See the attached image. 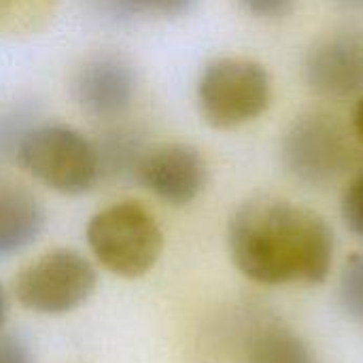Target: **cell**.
<instances>
[{"label": "cell", "instance_id": "6da1fadb", "mask_svg": "<svg viewBox=\"0 0 363 363\" xmlns=\"http://www.w3.org/2000/svg\"><path fill=\"white\" fill-rule=\"evenodd\" d=\"M228 249L238 272L253 283L321 285L334 262V232L308 206L257 196L234 211Z\"/></svg>", "mask_w": 363, "mask_h": 363}, {"label": "cell", "instance_id": "7a4b0ae2", "mask_svg": "<svg viewBox=\"0 0 363 363\" xmlns=\"http://www.w3.org/2000/svg\"><path fill=\"white\" fill-rule=\"evenodd\" d=\"M96 262L115 277L140 279L155 268L164 251V232L140 202H115L98 211L85 230Z\"/></svg>", "mask_w": 363, "mask_h": 363}, {"label": "cell", "instance_id": "3957f363", "mask_svg": "<svg viewBox=\"0 0 363 363\" xmlns=\"http://www.w3.org/2000/svg\"><path fill=\"white\" fill-rule=\"evenodd\" d=\"M355 138L336 113L308 111L296 117L283 134L281 162L298 183L328 187L355 166Z\"/></svg>", "mask_w": 363, "mask_h": 363}, {"label": "cell", "instance_id": "277c9868", "mask_svg": "<svg viewBox=\"0 0 363 363\" xmlns=\"http://www.w3.org/2000/svg\"><path fill=\"white\" fill-rule=\"evenodd\" d=\"M15 157L38 183L64 196L87 194L100 181L94 143L64 123L32 125Z\"/></svg>", "mask_w": 363, "mask_h": 363}, {"label": "cell", "instance_id": "5b68a950", "mask_svg": "<svg viewBox=\"0 0 363 363\" xmlns=\"http://www.w3.org/2000/svg\"><path fill=\"white\" fill-rule=\"evenodd\" d=\"M272 100L268 70L249 57H217L198 79V108L217 130H232L257 119Z\"/></svg>", "mask_w": 363, "mask_h": 363}, {"label": "cell", "instance_id": "8992f818", "mask_svg": "<svg viewBox=\"0 0 363 363\" xmlns=\"http://www.w3.org/2000/svg\"><path fill=\"white\" fill-rule=\"evenodd\" d=\"M98 287L94 264L74 249H53L15 277L17 302L38 315H68L81 308Z\"/></svg>", "mask_w": 363, "mask_h": 363}, {"label": "cell", "instance_id": "52a82bcc", "mask_svg": "<svg viewBox=\"0 0 363 363\" xmlns=\"http://www.w3.org/2000/svg\"><path fill=\"white\" fill-rule=\"evenodd\" d=\"M74 102L96 119H117L134 102L136 72L121 53L100 51L81 62L72 74Z\"/></svg>", "mask_w": 363, "mask_h": 363}, {"label": "cell", "instance_id": "ba28073f", "mask_svg": "<svg viewBox=\"0 0 363 363\" xmlns=\"http://www.w3.org/2000/svg\"><path fill=\"white\" fill-rule=\"evenodd\" d=\"M136 181L170 206H187L200 198L208 183L202 153L185 143H164L147 149Z\"/></svg>", "mask_w": 363, "mask_h": 363}, {"label": "cell", "instance_id": "9c48e42d", "mask_svg": "<svg viewBox=\"0 0 363 363\" xmlns=\"http://www.w3.org/2000/svg\"><path fill=\"white\" fill-rule=\"evenodd\" d=\"M304 79L311 91L328 100L362 96L363 32L340 30L319 38L306 53Z\"/></svg>", "mask_w": 363, "mask_h": 363}, {"label": "cell", "instance_id": "30bf717a", "mask_svg": "<svg viewBox=\"0 0 363 363\" xmlns=\"http://www.w3.org/2000/svg\"><path fill=\"white\" fill-rule=\"evenodd\" d=\"M242 363H319L315 349L285 321L259 315L249 323L240 342Z\"/></svg>", "mask_w": 363, "mask_h": 363}, {"label": "cell", "instance_id": "8fae6325", "mask_svg": "<svg viewBox=\"0 0 363 363\" xmlns=\"http://www.w3.org/2000/svg\"><path fill=\"white\" fill-rule=\"evenodd\" d=\"M45 225L47 211L32 191L0 183V257H13L32 247Z\"/></svg>", "mask_w": 363, "mask_h": 363}, {"label": "cell", "instance_id": "7c38bea8", "mask_svg": "<svg viewBox=\"0 0 363 363\" xmlns=\"http://www.w3.org/2000/svg\"><path fill=\"white\" fill-rule=\"evenodd\" d=\"M100 164V177L108 179H136L140 160L145 155L143 136L132 128H113L94 143Z\"/></svg>", "mask_w": 363, "mask_h": 363}, {"label": "cell", "instance_id": "4fadbf2b", "mask_svg": "<svg viewBox=\"0 0 363 363\" xmlns=\"http://www.w3.org/2000/svg\"><path fill=\"white\" fill-rule=\"evenodd\" d=\"M338 302L349 319L363 323V251L351 253L340 270Z\"/></svg>", "mask_w": 363, "mask_h": 363}, {"label": "cell", "instance_id": "5bb4252c", "mask_svg": "<svg viewBox=\"0 0 363 363\" xmlns=\"http://www.w3.org/2000/svg\"><path fill=\"white\" fill-rule=\"evenodd\" d=\"M32 119H34V111L30 104L15 106L6 111L4 115H0V155L2 157L17 155L19 143L23 140L28 130L34 125Z\"/></svg>", "mask_w": 363, "mask_h": 363}, {"label": "cell", "instance_id": "9a60e30c", "mask_svg": "<svg viewBox=\"0 0 363 363\" xmlns=\"http://www.w3.org/2000/svg\"><path fill=\"white\" fill-rule=\"evenodd\" d=\"M340 217L347 230L363 240V172L355 174L342 191Z\"/></svg>", "mask_w": 363, "mask_h": 363}, {"label": "cell", "instance_id": "2e32d148", "mask_svg": "<svg viewBox=\"0 0 363 363\" xmlns=\"http://www.w3.org/2000/svg\"><path fill=\"white\" fill-rule=\"evenodd\" d=\"M125 19L134 15H160V17H181L189 13L198 0H119Z\"/></svg>", "mask_w": 363, "mask_h": 363}, {"label": "cell", "instance_id": "e0dca14e", "mask_svg": "<svg viewBox=\"0 0 363 363\" xmlns=\"http://www.w3.org/2000/svg\"><path fill=\"white\" fill-rule=\"evenodd\" d=\"M238 4L253 17L281 19L291 13L296 0H238Z\"/></svg>", "mask_w": 363, "mask_h": 363}, {"label": "cell", "instance_id": "ac0fdd59", "mask_svg": "<svg viewBox=\"0 0 363 363\" xmlns=\"http://www.w3.org/2000/svg\"><path fill=\"white\" fill-rule=\"evenodd\" d=\"M0 363H36V359L21 338L0 336Z\"/></svg>", "mask_w": 363, "mask_h": 363}, {"label": "cell", "instance_id": "d6986e66", "mask_svg": "<svg viewBox=\"0 0 363 363\" xmlns=\"http://www.w3.org/2000/svg\"><path fill=\"white\" fill-rule=\"evenodd\" d=\"M353 132H355L357 140L363 145V94L359 96L355 111H353Z\"/></svg>", "mask_w": 363, "mask_h": 363}, {"label": "cell", "instance_id": "ffe728a7", "mask_svg": "<svg viewBox=\"0 0 363 363\" xmlns=\"http://www.w3.org/2000/svg\"><path fill=\"white\" fill-rule=\"evenodd\" d=\"M6 319H9V298H6L4 287L0 285V332L6 325Z\"/></svg>", "mask_w": 363, "mask_h": 363}, {"label": "cell", "instance_id": "44dd1931", "mask_svg": "<svg viewBox=\"0 0 363 363\" xmlns=\"http://www.w3.org/2000/svg\"><path fill=\"white\" fill-rule=\"evenodd\" d=\"M334 2L345 9H363V0H334Z\"/></svg>", "mask_w": 363, "mask_h": 363}, {"label": "cell", "instance_id": "7402d4cb", "mask_svg": "<svg viewBox=\"0 0 363 363\" xmlns=\"http://www.w3.org/2000/svg\"><path fill=\"white\" fill-rule=\"evenodd\" d=\"M4 2H6V0H0V11H2V6H4Z\"/></svg>", "mask_w": 363, "mask_h": 363}]
</instances>
